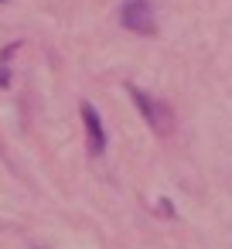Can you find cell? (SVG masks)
Returning a JSON list of instances; mask_svg holds the SVG:
<instances>
[{
	"mask_svg": "<svg viewBox=\"0 0 232 249\" xmlns=\"http://www.w3.org/2000/svg\"><path fill=\"white\" fill-rule=\"evenodd\" d=\"M120 24L133 35H154L157 31V18H154V4L150 0H126L120 7Z\"/></svg>",
	"mask_w": 232,
	"mask_h": 249,
	"instance_id": "7a4b0ae2",
	"label": "cell"
},
{
	"mask_svg": "<svg viewBox=\"0 0 232 249\" xmlns=\"http://www.w3.org/2000/svg\"><path fill=\"white\" fill-rule=\"evenodd\" d=\"M126 92H130V99L137 103V109H140V116L147 120V126L154 130V133H171V106L167 103H161V99H154L150 92H143L140 86H126Z\"/></svg>",
	"mask_w": 232,
	"mask_h": 249,
	"instance_id": "6da1fadb",
	"label": "cell"
},
{
	"mask_svg": "<svg viewBox=\"0 0 232 249\" xmlns=\"http://www.w3.org/2000/svg\"><path fill=\"white\" fill-rule=\"evenodd\" d=\"M11 82V75H7V69H0V86H7Z\"/></svg>",
	"mask_w": 232,
	"mask_h": 249,
	"instance_id": "277c9868",
	"label": "cell"
},
{
	"mask_svg": "<svg viewBox=\"0 0 232 249\" xmlns=\"http://www.w3.org/2000/svg\"><path fill=\"white\" fill-rule=\"evenodd\" d=\"M79 113H82V123H86V143H89V154L99 157V154L106 150V130H103V120H99V113H96L92 103H82Z\"/></svg>",
	"mask_w": 232,
	"mask_h": 249,
	"instance_id": "3957f363",
	"label": "cell"
}]
</instances>
